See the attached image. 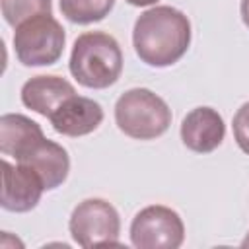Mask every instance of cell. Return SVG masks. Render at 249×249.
<instances>
[{"mask_svg": "<svg viewBox=\"0 0 249 249\" xmlns=\"http://www.w3.org/2000/svg\"><path fill=\"white\" fill-rule=\"evenodd\" d=\"M68 68L80 86L89 89H105L121 78V45L105 31L82 33L74 41Z\"/></svg>", "mask_w": 249, "mask_h": 249, "instance_id": "obj_2", "label": "cell"}, {"mask_svg": "<svg viewBox=\"0 0 249 249\" xmlns=\"http://www.w3.org/2000/svg\"><path fill=\"white\" fill-rule=\"evenodd\" d=\"M49 121L58 134L78 138L93 132L101 124L103 109L89 97L72 95L49 117Z\"/></svg>", "mask_w": 249, "mask_h": 249, "instance_id": "obj_9", "label": "cell"}, {"mask_svg": "<svg viewBox=\"0 0 249 249\" xmlns=\"http://www.w3.org/2000/svg\"><path fill=\"white\" fill-rule=\"evenodd\" d=\"M128 4H132V6H138V8H142V6H152V4H156L158 0H126Z\"/></svg>", "mask_w": 249, "mask_h": 249, "instance_id": "obj_17", "label": "cell"}, {"mask_svg": "<svg viewBox=\"0 0 249 249\" xmlns=\"http://www.w3.org/2000/svg\"><path fill=\"white\" fill-rule=\"evenodd\" d=\"M68 230L80 247L121 245V218L117 208L105 198H86L70 214Z\"/></svg>", "mask_w": 249, "mask_h": 249, "instance_id": "obj_5", "label": "cell"}, {"mask_svg": "<svg viewBox=\"0 0 249 249\" xmlns=\"http://www.w3.org/2000/svg\"><path fill=\"white\" fill-rule=\"evenodd\" d=\"M233 138L237 142V146L241 148V152H245L249 156V101H245L233 115Z\"/></svg>", "mask_w": 249, "mask_h": 249, "instance_id": "obj_15", "label": "cell"}, {"mask_svg": "<svg viewBox=\"0 0 249 249\" xmlns=\"http://www.w3.org/2000/svg\"><path fill=\"white\" fill-rule=\"evenodd\" d=\"M241 247H249V231H247V235H245V239L241 241Z\"/></svg>", "mask_w": 249, "mask_h": 249, "instance_id": "obj_18", "label": "cell"}, {"mask_svg": "<svg viewBox=\"0 0 249 249\" xmlns=\"http://www.w3.org/2000/svg\"><path fill=\"white\" fill-rule=\"evenodd\" d=\"M76 95L74 86L60 76H33L21 86V103L43 115L51 117L68 97Z\"/></svg>", "mask_w": 249, "mask_h": 249, "instance_id": "obj_11", "label": "cell"}, {"mask_svg": "<svg viewBox=\"0 0 249 249\" xmlns=\"http://www.w3.org/2000/svg\"><path fill=\"white\" fill-rule=\"evenodd\" d=\"M132 45L144 64L154 68L171 66L189 51L191 21L173 6H154L134 21Z\"/></svg>", "mask_w": 249, "mask_h": 249, "instance_id": "obj_1", "label": "cell"}, {"mask_svg": "<svg viewBox=\"0 0 249 249\" xmlns=\"http://www.w3.org/2000/svg\"><path fill=\"white\" fill-rule=\"evenodd\" d=\"M14 29V51L23 66H49L62 56L66 33L53 14H39Z\"/></svg>", "mask_w": 249, "mask_h": 249, "instance_id": "obj_4", "label": "cell"}, {"mask_svg": "<svg viewBox=\"0 0 249 249\" xmlns=\"http://www.w3.org/2000/svg\"><path fill=\"white\" fill-rule=\"evenodd\" d=\"M45 138L39 123L19 113H6L0 117V152L16 158V161Z\"/></svg>", "mask_w": 249, "mask_h": 249, "instance_id": "obj_12", "label": "cell"}, {"mask_svg": "<svg viewBox=\"0 0 249 249\" xmlns=\"http://www.w3.org/2000/svg\"><path fill=\"white\" fill-rule=\"evenodd\" d=\"M115 123L134 140H154L171 124L169 105L148 88L126 89L115 103Z\"/></svg>", "mask_w": 249, "mask_h": 249, "instance_id": "obj_3", "label": "cell"}, {"mask_svg": "<svg viewBox=\"0 0 249 249\" xmlns=\"http://www.w3.org/2000/svg\"><path fill=\"white\" fill-rule=\"evenodd\" d=\"M18 163L31 167L41 177L45 191H53L60 187L66 181L70 171L68 152L60 144L49 138H41L37 144H33L31 150L18 160Z\"/></svg>", "mask_w": 249, "mask_h": 249, "instance_id": "obj_10", "label": "cell"}, {"mask_svg": "<svg viewBox=\"0 0 249 249\" xmlns=\"http://www.w3.org/2000/svg\"><path fill=\"white\" fill-rule=\"evenodd\" d=\"M62 16L78 25L101 21L109 16L115 0H58Z\"/></svg>", "mask_w": 249, "mask_h": 249, "instance_id": "obj_13", "label": "cell"}, {"mask_svg": "<svg viewBox=\"0 0 249 249\" xmlns=\"http://www.w3.org/2000/svg\"><path fill=\"white\" fill-rule=\"evenodd\" d=\"M239 12H241V19H243L245 27L249 29V0H241V4H239Z\"/></svg>", "mask_w": 249, "mask_h": 249, "instance_id": "obj_16", "label": "cell"}, {"mask_svg": "<svg viewBox=\"0 0 249 249\" xmlns=\"http://www.w3.org/2000/svg\"><path fill=\"white\" fill-rule=\"evenodd\" d=\"M2 16L8 25L18 27L29 18L53 12V0H0Z\"/></svg>", "mask_w": 249, "mask_h": 249, "instance_id": "obj_14", "label": "cell"}, {"mask_svg": "<svg viewBox=\"0 0 249 249\" xmlns=\"http://www.w3.org/2000/svg\"><path fill=\"white\" fill-rule=\"evenodd\" d=\"M45 191V185L41 177L23 163H10L2 161V198L0 204L8 212H29L33 210L41 195Z\"/></svg>", "mask_w": 249, "mask_h": 249, "instance_id": "obj_7", "label": "cell"}, {"mask_svg": "<svg viewBox=\"0 0 249 249\" xmlns=\"http://www.w3.org/2000/svg\"><path fill=\"white\" fill-rule=\"evenodd\" d=\"M226 136V124L222 115L212 107L191 109L181 123L183 144L196 154L214 152Z\"/></svg>", "mask_w": 249, "mask_h": 249, "instance_id": "obj_8", "label": "cell"}, {"mask_svg": "<svg viewBox=\"0 0 249 249\" xmlns=\"http://www.w3.org/2000/svg\"><path fill=\"white\" fill-rule=\"evenodd\" d=\"M183 241L185 224L169 206H146L130 222V243L138 249H177Z\"/></svg>", "mask_w": 249, "mask_h": 249, "instance_id": "obj_6", "label": "cell"}]
</instances>
